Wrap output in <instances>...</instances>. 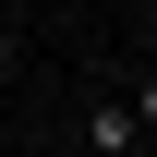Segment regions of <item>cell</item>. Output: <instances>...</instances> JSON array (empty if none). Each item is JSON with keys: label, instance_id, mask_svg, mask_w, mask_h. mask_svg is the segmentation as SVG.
Wrapping results in <instances>:
<instances>
[{"label": "cell", "instance_id": "6da1fadb", "mask_svg": "<svg viewBox=\"0 0 157 157\" xmlns=\"http://www.w3.org/2000/svg\"><path fill=\"white\" fill-rule=\"evenodd\" d=\"M73 145H85V157H157V145H145V121H133V97H85Z\"/></svg>", "mask_w": 157, "mask_h": 157}, {"label": "cell", "instance_id": "7a4b0ae2", "mask_svg": "<svg viewBox=\"0 0 157 157\" xmlns=\"http://www.w3.org/2000/svg\"><path fill=\"white\" fill-rule=\"evenodd\" d=\"M133 121H145V145H157V60L133 73Z\"/></svg>", "mask_w": 157, "mask_h": 157}, {"label": "cell", "instance_id": "3957f363", "mask_svg": "<svg viewBox=\"0 0 157 157\" xmlns=\"http://www.w3.org/2000/svg\"><path fill=\"white\" fill-rule=\"evenodd\" d=\"M12 73H24V36H12V12H0V85H12Z\"/></svg>", "mask_w": 157, "mask_h": 157}]
</instances>
